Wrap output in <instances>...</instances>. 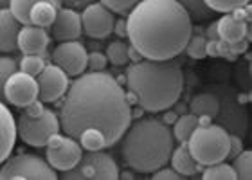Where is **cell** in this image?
I'll list each match as a JSON object with an SVG mask.
<instances>
[{"label":"cell","mask_w":252,"mask_h":180,"mask_svg":"<svg viewBox=\"0 0 252 180\" xmlns=\"http://www.w3.org/2000/svg\"><path fill=\"white\" fill-rule=\"evenodd\" d=\"M153 179L155 180H179V179H182V175H179L173 168L162 166V168H158L157 171H153Z\"/></svg>","instance_id":"obj_36"},{"label":"cell","mask_w":252,"mask_h":180,"mask_svg":"<svg viewBox=\"0 0 252 180\" xmlns=\"http://www.w3.org/2000/svg\"><path fill=\"white\" fill-rule=\"evenodd\" d=\"M9 2H11V0H0V9H4V7H9Z\"/></svg>","instance_id":"obj_43"},{"label":"cell","mask_w":252,"mask_h":180,"mask_svg":"<svg viewBox=\"0 0 252 180\" xmlns=\"http://www.w3.org/2000/svg\"><path fill=\"white\" fill-rule=\"evenodd\" d=\"M188 148L194 160L202 166L221 162L229 153V132L223 126L213 122L207 126H198L191 133Z\"/></svg>","instance_id":"obj_5"},{"label":"cell","mask_w":252,"mask_h":180,"mask_svg":"<svg viewBox=\"0 0 252 180\" xmlns=\"http://www.w3.org/2000/svg\"><path fill=\"white\" fill-rule=\"evenodd\" d=\"M121 155L128 168L153 173L169 162L175 148L171 128L158 117H139L121 137Z\"/></svg>","instance_id":"obj_4"},{"label":"cell","mask_w":252,"mask_h":180,"mask_svg":"<svg viewBox=\"0 0 252 180\" xmlns=\"http://www.w3.org/2000/svg\"><path fill=\"white\" fill-rule=\"evenodd\" d=\"M0 168V179H34V180H54L58 179V173L53 166L49 164L47 159L40 155L22 153L15 157H7L5 162H2Z\"/></svg>","instance_id":"obj_7"},{"label":"cell","mask_w":252,"mask_h":180,"mask_svg":"<svg viewBox=\"0 0 252 180\" xmlns=\"http://www.w3.org/2000/svg\"><path fill=\"white\" fill-rule=\"evenodd\" d=\"M22 24L15 18L9 7L0 9V53L11 54L18 51V31Z\"/></svg>","instance_id":"obj_17"},{"label":"cell","mask_w":252,"mask_h":180,"mask_svg":"<svg viewBox=\"0 0 252 180\" xmlns=\"http://www.w3.org/2000/svg\"><path fill=\"white\" fill-rule=\"evenodd\" d=\"M128 13L126 38L142 58H177L193 34L191 18L177 0H141Z\"/></svg>","instance_id":"obj_2"},{"label":"cell","mask_w":252,"mask_h":180,"mask_svg":"<svg viewBox=\"0 0 252 180\" xmlns=\"http://www.w3.org/2000/svg\"><path fill=\"white\" fill-rule=\"evenodd\" d=\"M60 117L53 110H45L36 117H29L22 112L16 122V135L29 146L43 148L47 146V141L53 133L60 132Z\"/></svg>","instance_id":"obj_8"},{"label":"cell","mask_w":252,"mask_h":180,"mask_svg":"<svg viewBox=\"0 0 252 180\" xmlns=\"http://www.w3.org/2000/svg\"><path fill=\"white\" fill-rule=\"evenodd\" d=\"M218 108H220V101H218L215 92H211V90L196 94L189 103V112L194 114L196 117L207 116L211 119H215L216 114H218Z\"/></svg>","instance_id":"obj_21"},{"label":"cell","mask_w":252,"mask_h":180,"mask_svg":"<svg viewBox=\"0 0 252 180\" xmlns=\"http://www.w3.org/2000/svg\"><path fill=\"white\" fill-rule=\"evenodd\" d=\"M45 67V60H43V54H24L18 63V70L26 72V74H31L36 78L42 69Z\"/></svg>","instance_id":"obj_29"},{"label":"cell","mask_w":252,"mask_h":180,"mask_svg":"<svg viewBox=\"0 0 252 180\" xmlns=\"http://www.w3.org/2000/svg\"><path fill=\"white\" fill-rule=\"evenodd\" d=\"M90 2L94 0H60V5H65V7H72V9H83L85 5H89Z\"/></svg>","instance_id":"obj_38"},{"label":"cell","mask_w":252,"mask_h":180,"mask_svg":"<svg viewBox=\"0 0 252 180\" xmlns=\"http://www.w3.org/2000/svg\"><path fill=\"white\" fill-rule=\"evenodd\" d=\"M202 177H204L205 180H234L236 179V173H234L231 164H227V162L221 160V162L204 166Z\"/></svg>","instance_id":"obj_24"},{"label":"cell","mask_w":252,"mask_h":180,"mask_svg":"<svg viewBox=\"0 0 252 180\" xmlns=\"http://www.w3.org/2000/svg\"><path fill=\"white\" fill-rule=\"evenodd\" d=\"M18 70V61L11 56H0V101H5L4 87L9 76Z\"/></svg>","instance_id":"obj_30"},{"label":"cell","mask_w":252,"mask_h":180,"mask_svg":"<svg viewBox=\"0 0 252 180\" xmlns=\"http://www.w3.org/2000/svg\"><path fill=\"white\" fill-rule=\"evenodd\" d=\"M131 122V106L119 81L105 70L83 72L68 85L60 126L87 151L110 148Z\"/></svg>","instance_id":"obj_1"},{"label":"cell","mask_w":252,"mask_h":180,"mask_svg":"<svg viewBox=\"0 0 252 180\" xmlns=\"http://www.w3.org/2000/svg\"><path fill=\"white\" fill-rule=\"evenodd\" d=\"M169 162H171V168L182 177H194L204 170V166L198 164L191 155L188 143H180L179 148H173V151L169 155Z\"/></svg>","instance_id":"obj_19"},{"label":"cell","mask_w":252,"mask_h":180,"mask_svg":"<svg viewBox=\"0 0 252 180\" xmlns=\"http://www.w3.org/2000/svg\"><path fill=\"white\" fill-rule=\"evenodd\" d=\"M216 26H218L220 40H223L227 43H234L238 40H243V38L251 40V31H249L247 22L238 20L231 13H225L220 20L216 22Z\"/></svg>","instance_id":"obj_20"},{"label":"cell","mask_w":252,"mask_h":180,"mask_svg":"<svg viewBox=\"0 0 252 180\" xmlns=\"http://www.w3.org/2000/svg\"><path fill=\"white\" fill-rule=\"evenodd\" d=\"M114 13L101 2H90L81 13V27L89 38H108L114 32Z\"/></svg>","instance_id":"obj_10"},{"label":"cell","mask_w":252,"mask_h":180,"mask_svg":"<svg viewBox=\"0 0 252 180\" xmlns=\"http://www.w3.org/2000/svg\"><path fill=\"white\" fill-rule=\"evenodd\" d=\"M16 141V121L11 110L0 101V164L11 155Z\"/></svg>","instance_id":"obj_18"},{"label":"cell","mask_w":252,"mask_h":180,"mask_svg":"<svg viewBox=\"0 0 252 180\" xmlns=\"http://www.w3.org/2000/svg\"><path fill=\"white\" fill-rule=\"evenodd\" d=\"M87 47L78 40H68V42H60L53 51V61L60 69L67 72V76H79L87 70Z\"/></svg>","instance_id":"obj_12"},{"label":"cell","mask_w":252,"mask_h":180,"mask_svg":"<svg viewBox=\"0 0 252 180\" xmlns=\"http://www.w3.org/2000/svg\"><path fill=\"white\" fill-rule=\"evenodd\" d=\"M43 110H45V106H43L42 99H34L32 103H29L27 106H24V114H26V116H29V117L40 116Z\"/></svg>","instance_id":"obj_37"},{"label":"cell","mask_w":252,"mask_h":180,"mask_svg":"<svg viewBox=\"0 0 252 180\" xmlns=\"http://www.w3.org/2000/svg\"><path fill=\"white\" fill-rule=\"evenodd\" d=\"M171 126H173V130H171L173 139H177L179 143H188L191 133L198 128V117L191 114V112L189 114H180Z\"/></svg>","instance_id":"obj_23"},{"label":"cell","mask_w":252,"mask_h":180,"mask_svg":"<svg viewBox=\"0 0 252 180\" xmlns=\"http://www.w3.org/2000/svg\"><path fill=\"white\" fill-rule=\"evenodd\" d=\"M177 117H179V114H177L175 110H171V112H168V114H166V116L162 117V121L166 122L168 126H171V124H173V122L177 121Z\"/></svg>","instance_id":"obj_42"},{"label":"cell","mask_w":252,"mask_h":180,"mask_svg":"<svg viewBox=\"0 0 252 180\" xmlns=\"http://www.w3.org/2000/svg\"><path fill=\"white\" fill-rule=\"evenodd\" d=\"M232 170L236 173V179L251 180V177H252V151L251 150H242V151L232 159Z\"/></svg>","instance_id":"obj_26"},{"label":"cell","mask_w":252,"mask_h":180,"mask_svg":"<svg viewBox=\"0 0 252 180\" xmlns=\"http://www.w3.org/2000/svg\"><path fill=\"white\" fill-rule=\"evenodd\" d=\"M182 7L186 9V13L189 15L191 20L202 22V20H209L215 11H211L207 7L204 0H177Z\"/></svg>","instance_id":"obj_25"},{"label":"cell","mask_w":252,"mask_h":180,"mask_svg":"<svg viewBox=\"0 0 252 180\" xmlns=\"http://www.w3.org/2000/svg\"><path fill=\"white\" fill-rule=\"evenodd\" d=\"M128 47L130 45H126L123 40H116V42H110L108 43V47H106V60L110 61L112 65H116V67H121V65H126L130 61L128 58Z\"/></svg>","instance_id":"obj_27"},{"label":"cell","mask_w":252,"mask_h":180,"mask_svg":"<svg viewBox=\"0 0 252 180\" xmlns=\"http://www.w3.org/2000/svg\"><path fill=\"white\" fill-rule=\"evenodd\" d=\"M65 180H116L119 179V166L114 157L103 150H94L81 155L79 162L67 171H62Z\"/></svg>","instance_id":"obj_6"},{"label":"cell","mask_w":252,"mask_h":180,"mask_svg":"<svg viewBox=\"0 0 252 180\" xmlns=\"http://www.w3.org/2000/svg\"><path fill=\"white\" fill-rule=\"evenodd\" d=\"M5 101L15 106H27L34 99H38V83L36 78L31 74H26L22 70H16L9 76L4 87Z\"/></svg>","instance_id":"obj_13"},{"label":"cell","mask_w":252,"mask_h":180,"mask_svg":"<svg viewBox=\"0 0 252 180\" xmlns=\"http://www.w3.org/2000/svg\"><path fill=\"white\" fill-rule=\"evenodd\" d=\"M36 2H40V0H11L9 2V11L15 15V18L20 24H29V11H31V7ZM49 2H53V4L60 5V0H49ZM62 7V5H60Z\"/></svg>","instance_id":"obj_28"},{"label":"cell","mask_w":252,"mask_h":180,"mask_svg":"<svg viewBox=\"0 0 252 180\" xmlns=\"http://www.w3.org/2000/svg\"><path fill=\"white\" fill-rule=\"evenodd\" d=\"M215 92L218 101H220V108H218V114H216L215 119H218V124L223 126L231 133H236L240 137H245L247 133V114L243 110L242 103L238 101V97L234 95L229 87H216Z\"/></svg>","instance_id":"obj_9"},{"label":"cell","mask_w":252,"mask_h":180,"mask_svg":"<svg viewBox=\"0 0 252 180\" xmlns=\"http://www.w3.org/2000/svg\"><path fill=\"white\" fill-rule=\"evenodd\" d=\"M51 43V34L45 27L22 24L18 31V51L24 54H43Z\"/></svg>","instance_id":"obj_16"},{"label":"cell","mask_w":252,"mask_h":180,"mask_svg":"<svg viewBox=\"0 0 252 180\" xmlns=\"http://www.w3.org/2000/svg\"><path fill=\"white\" fill-rule=\"evenodd\" d=\"M205 36H202V34H191V38L188 40V45H186V53L191 56V58L194 60H202L205 58L207 54H205Z\"/></svg>","instance_id":"obj_32"},{"label":"cell","mask_w":252,"mask_h":180,"mask_svg":"<svg viewBox=\"0 0 252 180\" xmlns=\"http://www.w3.org/2000/svg\"><path fill=\"white\" fill-rule=\"evenodd\" d=\"M83 32L81 27V15L72 7H60L56 13V18L51 24V38L58 42H68V40H78Z\"/></svg>","instance_id":"obj_15"},{"label":"cell","mask_w":252,"mask_h":180,"mask_svg":"<svg viewBox=\"0 0 252 180\" xmlns=\"http://www.w3.org/2000/svg\"><path fill=\"white\" fill-rule=\"evenodd\" d=\"M242 150H243V137H240L236 133H229V153H227V159L232 160Z\"/></svg>","instance_id":"obj_35"},{"label":"cell","mask_w":252,"mask_h":180,"mask_svg":"<svg viewBox=\"0 0 252 180\" xmlns=\"http://www.w3.org/2000/svg\"><path fill=\"white\" fill-rule=\"evenodd\" d=\"M205 40H213V42H218L220 40V34H218V26L216 22H213L207 29H205Z\"/></svg>","instance_id":"obj_39"},{"label":"cell","mask_w":252,"mask_h":180,"mask_svg":"<svg viewBox=\"0 0 252 180\" xmlns=\"http://www.w3.org/2000/svg\"><path fill=\"white\" fill-rule=\"evenodd\" d=\"M207 7L211 11H216V13H232L238 7H245V5L251 2V0H204Z\"/></svg>","instance_id":"obj_31"},{"label":"cell","mask_w":252,"mask_h":180,"mask_svg":"<svg viewBox=\"0 0 252 180\" xmlns=\"http://www.w3.org/2000/svg\"><path fill=\"white\" fill-rule=\"evenodd\" d=\"M114 32H117L121 38H126V20L114 22Z\"/></svg>","instance_id":"obj_40"},{"label":"cell","mask_w":252,"mask_h":180,"mask_svg":"<svg viewBox=\"0 0 252 180\" xmlns=\"http://www.w3.org/2000/svg\"><path fill=\"white\" fill-rule=\"evenodd\" d=\"M126 87L142 110L164 112L180 99L184 90V72L180 61L175 58H142L128 65Z\"/></svg>","instance_id":"obj_3"},{"label":"cell","mask_w":252,"mask_h":180,"mask_svg":"<svg viewBox=\"0 0 252 180\" xmlns=\"http://www.w3.org/2000/svg\"><path fill=\"white\" fill-rule=\"evenodd\" d=\"M60 5L49 2V0H40L32 5L31 11H29V24L31 26L38 27H51V24L56 18V13H58Z\"/></svg>","instance_id":"obj_22"},{"label":"cell","mask_w":252,"mask_h":180,"mask_svg":"<svg viewBox=\"0 0 252 180\" xmlns=\"http://www.w3.org/2000/svg\"><path fill=\"white\" fill-rule=\"evenodd\" d=\"M128 58H130L131 61H139V60H142V54L139 53L133 45H130V47H128Z\"/></svg>","instance_id":"obj_41"},{"label":"cell","mask_w":252,"mask_h":180,"mask_svg":"<svg viewBox=\"0 0 252 180\" xmlns=\"http://www.w3.org/2000/svg\"><path fill=\"white\" fill-rule=\"evenodd\" d=\"M101 4L106 5L108 9L114 13H128V11L133 7V5H137L141 0H99Z\"/></svg>","instance_id":"obj_33"},{"label":"cell","mask_w":252,"mask_h":180,"mask_svg":"<svg viewBox=\"0 0 252 180\" xmlns=\"http://www.w3.org/2000/svg\"><path fill=\"white\" fill-rule=\"evenodd\" d=\"M36 83L38 99H42L43 103H56L58 99H62L70 85L67 72L54 63H45L42 72L36 76Z\"/></svg>","instance_id":"obj_11"},{"label":"cell","mask_w":252,"mask_h":180,"mask_svg":"<svg viewBox=\"0 0 252 180\" xmlns=\"http://www.w3.org/2000/svg\"><path fill=\"white\" fill-rule=\"evenodd\" d=\"M81 155H83L81 144L65 133V135H62V139H60V143L56 146L47 148L45 159L56 171H67L78 164Z\"/></svg>","instance_id":"obj_14"},{"label":"cell","mask_w":252,"mask_h":180,"mask_svg":"<svg viewBox=\"0 0 252 180\" xmlns=\"http://www.w3.org/2000/svg\"><path fill=\"white\" fill-rule=\"evenodd\" d=\"M106 63H108V60H106V54L101 53V51H94V53H90L89 58H87V69H90L92 72H97V70H105L106 69Z\"/></svg>","instance_id":"obj_34"}]
</instances>
